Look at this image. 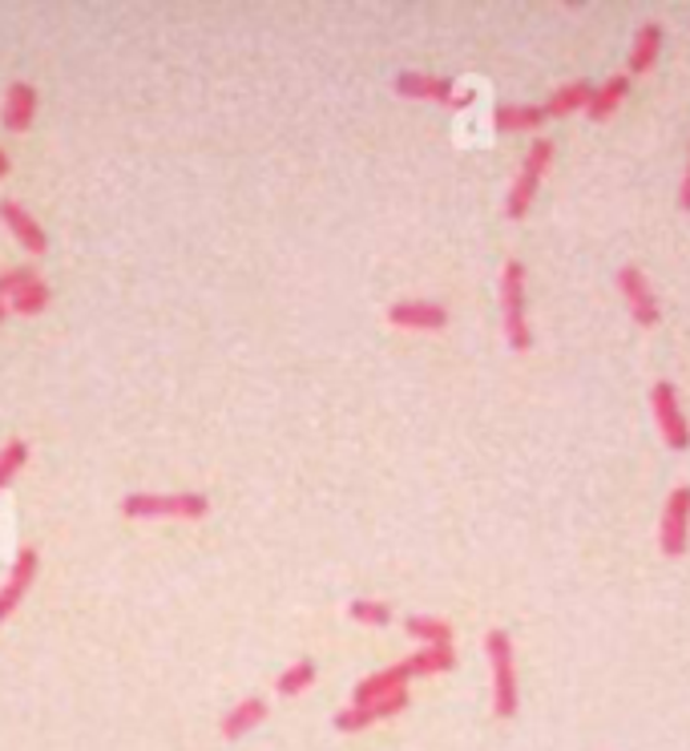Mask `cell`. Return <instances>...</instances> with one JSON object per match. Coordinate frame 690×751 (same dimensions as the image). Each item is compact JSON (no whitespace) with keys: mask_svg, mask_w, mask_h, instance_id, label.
Here are the masks:
<instances>
[{"mask_svg":"<svg viewBox=\"0 0 690 751\" xmlns=\"http://www.w3.org/2000/svg\"><path fill=\"white\" fill-rule=\"evenodd\" d=\"M525 271L522 259H505L501 267V284H497V299H501V331L513 352H529L534 348V324H529V291H525Z\"/></svg>","mask_w":690,"mask_h":751,"instance_id":"cell-1","label":"cell"},{"mask_svg":"<svg viewBox=\"0 0 690 751\" xmlns=\"http://www.w3.org/2000/svg\"><path fill=\"white\" fill-rule=\"evenodd\" d=\"M485 659L493 671V715L513 719L522 711V683H517V659H513V638L509 630L493 626L485 630Z\"/></svg>","mask_w":690,"mask_h":751,"instance_id":"cell-2","label":"cell"},{"mask_svg":"<svg viewBox=\"0 0 690 751\" xmlns=\"http://www.w3.org/2000/svg\"><path fill=\"white\" fill-rule=\"evenodd\" d=\"M553 150H557L553 138H534V146L525 150L522 171H517V178H513V186H509V195H505V218L522 223L525 214L534 211V199H537V190H541L545 171H550Z\"/></svg>","mask_w":690,"mask_h":751,"instance_id":"cell-3","label":"cell"},{"mask_svg":"<svg viewBox=\"0 0 690 751\" xmlns=\"http://www.w3.org/2000/svg\"><path fill=\"white\" fill-rule=\"evenodd\" d=\"M392 89L400 98H412V101H437L444 110H468L477 93L473 89H461L452 77H437V73H416V70H400L396 73Z\"/></svg>","mask_w":690,"mask_h":751,"instance_id":"cell-4","label":"cell"},{"mask_svg":"<svg viewBox=\"0 0 690 751\" xmlns=\"http://www.w3.org/2000/svg\"><path fill=\"white\" fill-rule=\"evenodd\" d=\"M650 416H654V428H658V437H663L666 449H675V453H687L690 449V421L687 412H682V404H678V388L670 380H658L650 384Z\"/></svg>","mask_w":690,"mask_h":751,"instance_id":"cell-5","label":"cell"},{"mask_svg":"<svg viewBox=\"0 0 690 751\" xmlns=\"http://www.w3.org/2000/svg\"><path fill=\"white\" fill-rule=\"evenodd\" d=\"M117 510L126 517H206L211 497L206 493H126Z\"/></svg>","mask_w":690,"mask_h":751,"instance_id":"cell-6","label":"cell"},{"mask_svg":"<svg viewBox=\"0 0 690 751\" xmlns=\"http://www.w3.org/2000/svg\"><path fill=\"white\" fill-rule=\"evenodd\" d=\"M658 550L663 558H682L690 550V481L675 485L658 513Z\"/></svg>","mask_w":690,"mask_h":751,"instance_id":"cell-7","label":"cell"},{"mask_svg":"<svg viewBox=\"0 0 690 751\" xmlns=\"http://www.w3.org/2000/svg\"><path fill=\"white\" fill-rule=\"evenodd\" d=\"M614 284H618L622 299H626V308H630V320H635L638 327H658V320H663V299H658V291L650 287L642 267L622 263L618 275H614Z\"/></svg>","mask_w":690,"mask_h":751,"instance_id":"cell-8","label":"cell"},{"mask_svg":"<svg viewBox=\"0 0 690 751\" xmlns=\"http://www.w3.org/2000/svg\"><path fill=\"white\" fill-rule=\"evenodd\" d=\"M388 324L409 327V331H440L449 324V308L437 299H400L388 308Z\"/></svg>","mask_w":690,"mask_h":751,"instance_id":"cell-9","label":"cell"},{"mask_svg":"<svg viewBox=\"0 0 690 751\" xmlns=\"http://www.w3.org/2000/svg\"><path fill=\"white\" fill-rule=\"evenodd\" d=\"M37 569H41V553L33 550V546H25V550L13 558L9 578L0 581V623L21 606V598L28 594V586H33V578H37Z\"/></svg>","mask_w":690,"mask_h":751,"instance_id":"cell-10","label":"cell"},{"mask_svg":"<svg viewBox=\"0 0 690 751\" xmlns=\"http://www.w3.org/2000/svg\"><path fill=\"white\" fill-rule=\"evenodd\" d=\"M412 679V671L409 663L400 659V663H388L380 666V671H372V675H364V679L352 687V703H360V708H372L376 699H384V694H392V691H404Z\"/></svg>","mask_w":690,"mask_h":751,"instance_id":"cell-11","label":"cell"},{"mask_svg":"<svg viewBox=\"0 0 690 751\" xmlns=\"http://www.w3.org/2000/svg\"><path fill=\"white\" fill-rule=\"evenodd\" d=\"M0 223L13 230L16 242L25 247L28 255H45V251H49V235H45V227L16 199H0Z\"/></svg>","mask_w":690,"mask_h":751,"instance_id":"cell-12","label":"cell"},{"mask_svg":"<svg viewBox=\"0 0 690 751\" xmlns=\"http://www.w3.org/2000/svg\"><path fill=\"white\" fill-rule=\"evenodd\" d=\"M663 53V25L658 21H642L635 29V41L626 49V77H638V73H650L654 61Z\"/></svg>","mask_w":690,"mask_h":751,"instance_id":"cell-13","label":"cell"},{"mask_svg":"<svg viewBox=\"0 0 690 751\" xmlns=\"http://www.w3.org/2000/svg\"><path fill=\"white\" fill-rule=\"evenodd\" d=\"M37 117V89L28 82H9L4 89V105H0V122L13 129V134H25Z\"/></svg>","mask_w":690,"mask_h":751,"instance_id":"cell-14","label":"cell"},{"mask_svg":"<svg viewBox=\"0 0 690 751\" xmlns=\"http://www.w3.org/2000/svg\"><path fill=\"white\" fill-rule=\"evenodd\" d=\"M630 86H635V82H630L626 73H610L606 82L593 86L590 105H586V117H590V122H606V117H614L622 101L630 98Z\"/></svg>","mask_w":690,"mask_h":751,"instance_id":"cell-15","label":"cell"},{"mask_svg":"<svg viewBox=\"0 0 690 751\" xmlns=\"http://www.w3.org/2000/svg\"><path fill=\"white\" fill-rule=\"evenodd\" d=\"M545 122V110L534 101H501L493 110V126L501 134H537Z\"/></svg>","mask_w":690,"mask_h":751,"instance_id":"cell-16","label":"cell"},{"mask_svg":"<svg viewBox=\"0 0 690 751\" xmlns=\"http://www.w3.org/2000/svg\"><path fill=\"white\" fill-rule=\"evenodd\" d=\"M590 93H593V86L586 82V77H578V82H565V86L553 89L550 98L541 101V110H545V117L586 114V105H590Z\"/></svg>","mask_w":690,"mask_h":751,"instance_id":"cell-17","label":"cell"},{"mask_svg":"<svg viewBox=\"0 0 690 751\" xmlns=\"http://www.w3.org/2000/svg\"><path fill=\"white\" fill-rule=\"evenodd\" d=\"M263 719H267V699H263V694H247V699H239V703L223 715V739L247 736V731L259 727Z\"/></svg>","mask_w":690,"mask_h":751,"instance_id":"cell-18","label":"cell"},{"mask_svg":"<svg viewBox=\"0 0 690 751\" xmlns=\"http://www.w3.org/2000/svg\"><path fill=\"white\" fill-rule=\"evenodd\" d=\"M404 635H412L421 647H452V623L437 618V614H409L404 618Z\"/></svg>","mask_w":690,"mask_h":751,"instance_id":"cell-19","label":"cell"},{"mask_svg":"<svg viewBox=\"0 0 690 751\" xmlns=\"http://www.w3.org/2000/svg\"><path fill=\"white\" fill-rule=\"evenodd\" d=\"M404 663H409L412 675H444V671L456 666V651H452V647H421V651L409 654Z\"/></svg>","mask_w":690,"mask_h":751,"instance_id":"cell-20","label":"cell"},{"mask_svg":"<svg viewBox=\"0 0 690 751\" xmlns=\"http://www.w3.org/2000/svg\"><path fill=\"white\" fill-rule=\"evenodd\" d=\"M311 683H315V659H299V663H291L287 671H283L279 679H275V691L279 694H299V691H308Z\"/></svg>","mask_w":690,"mask_h":751,"instance_id":"cell-21","label":"cell"},{"mask_svg":"<svg viewBox=\"0 0 690 751\" xmlns=\"http://www.w3.org/2000/svg\"><path fill=\"white\" fill-rule=\"evenodd\" d=\"M25 465H28V440L25 437L4 440V445H0V489L13 481Z\"/></svg>","mask_w":690,"mask_h":751,"instance_id":"cell-22","label":"cell"},{"mask_svg":"<svg viewBox=\"0 0 690 751\" xmlns=\"http://www.w3.org/2000/svg\"><path fill=\"white\" fill-rule=\"evenodd\" d=\"M348 618H355V623L364 626H388L392 623V606L380 602V598H352L348 602Z\"/></svg>","mask_w":690,"mask_h":751,"instance_id":"cell-23","label":"cell"},{"mask_svg":"<svg viewBox=\"0 0 690 751\" xmlns=\"http://www.w3.org/2000/svg\"><path fill=\"white\" fill-rule=\"evenodd\" d=\"M49 299H53V287L45 284V279H37V284L25 287V291L16 299H9V303H13V312H21V315H37L49 308Z\"/></svg>","mask_w":690,"mask_h":751,"instance_id":"cell-24","label":"cell"},{"mask_svg":"<svg viewBox=\"0 0 690 751\" xmlns=\"http://www.w3.org/2000/svg\"><path fill=\"white\" fill-rule=\"evenodd\" d=\"M331 723H336L339 731H348V736H352V731H364V727H372V723H376V711L360 708V703H348V708L336 711V719H331Z\"/></svg>","mask_w":690,"mask_h":751,"instance_id":"cell-25","label":"cell"},{"mask_svg":"<svg viewBox=\"0 0 690 751\" xmlns=\"http://www.w3.org/2000/svg\"><path fill=\"white\" fill-rule=\"evenodd\" d=\"M37 284V271L33 267H13V271H0V299H16L25 287Z\"/></svg>","mask_w":690,"mask_h":751,"instance_id":"cell-26","label":"cell"},{"mask_svg":"<svg viewBox=\"0 0 690 751\" xmlns=\"http://www.w3.org/2000/svg\"><path fill=\"white\" fill-rule=\"evenodd\" d=\"M409 703H412V694H409V687H404V691H392V694H384V699H376L372 711H376V719H392V715H400Z\"/></svg>","mask_w":690,"mask_h":751,"instance_id":"cell-27","label":"cell"},{"mask_svg":"<svg viewBox=\"0 0 690 751\" xmlns=\"http://www.w3.org/2000/svg\"><path fill=\"white\" fill-rule=\"evenodd\" d=\"M678 211L690 214V150H687V171H682V183H678Z\"/></svg>","mask_w":690,"mask_h":751,"instance_id":"cell-28","label":"cell"},{"mask_svg":"<svg viewBox=\"0 0 690 751\" xmlns=\"http://www.w3.org/2000/svg\"><path fill=\"white\" fill-rule=\"evenodd\" d=\"M4 174H9V154L0 150V178H4Z\"/></svg>","mask_w":690,"mask_h":751,"instance_id":"cell-29","label":"cell"},{"mask_svg":"<svg viewBox=\"0 0 690 751\" xmlns=\"http://www.w3.org/2000/svg\"><path fill=\"white\" fill-rule=\"evenodd\" d=\"M9 312H13V308H9V303H4V299H0V324H4V320H9Z\"/></svg>","mask_w":690,"mask_h":751,"instance_id":"cell-30","label":"cell"}]
</instances>
